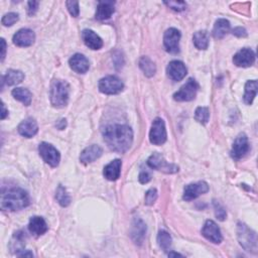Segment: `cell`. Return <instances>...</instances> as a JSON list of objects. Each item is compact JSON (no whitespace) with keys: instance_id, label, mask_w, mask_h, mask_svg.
<instances>
[{"instance_id":"d6a6232c","label":"cell","mask_w":258,"mask_h":258,"mask_svg":"<svg viewBox=\"0 0 258 258\" xmlns=\"http://www.w3.org/2000/svg\"><path fill=\"white\" fill-rule=\"evenodd\" d=\"M210 118V112L207 107H198L195 112V119L201 124H207Z\"/></svg>"},{"instance_id":"ac0fdd59","label":"cell","mask_w":258,"mask_h":258,"mask_svg":"<svg viewBox=\"0 0 258 258\" xmlns=\"http://www.w3.org/2000/svg\"><path fill=\"white\" fill-rule=\"evenodd\" d=\"M69 64L73 71H75L78 74H85L89 71L90 64L88 59L86 58L84 55L76 54L74 55L70 61Z\"/></svg>"},{"instance_id":"2e32d148","label":"cell","mask_w":258,"mask_h":258,"mask_svg":"<svg viewBox=\"0 0 258 258\" xmlns=\"http://www.w3.org/2000/svg\"><path fill=\"white\" fill-rule=\"evenodd\" d=\"M35 39V34L32 30L29 29H23L18 31L14 35H13V44L17 47L21 48H27L31 47Z\"/></svg>"},{"instance_id":"ba28073f","label":"cell","mask_w":258,"mask_h":258,"mask_svg":"<svg viewBox=\"0 0 258 258\" xmlns=\"http://www.w3.org/2000/svg\"><path fill=\"white\" fill-rule=\"evenodd\" d=\"M199 85L194 79H189L183 87L174 95V99L179 102H188L196 98Z\"/></svg>"},{"instance_id":"f35d334b","label":"cell","mask_w":258,"mask_h":258,"mask_svg":"<svg viewBox=\"0 0 258 258\" xmlns=\"http://www.w3.org/2000/svg\"><path fill=\"white\" fill-rule=\"evenodd\" d=\"M138 180L141 184H147L150 180H152V176H150V174L148 173L147 170H142L141 173L139 174Z\"/></svg>"},{"instance_id":"5b68a950","label":"cell","mask_w":258,"mask_h":258,"mask_svg":"<svg viewBox=\"0 0 258 258\" xmlns=\"http://www.w3.org/2000/svg\"><path fill=\"white\" fill-rule=\"evenodd\" d=\"M98 87L103 94L116 95L124 89V84L116 76H107L99 81Z\"/></svg>"},{"instance_id":"52a82bcc","label":"cell","mask_w":258,"mask_h":258,"mask_svg":"<svg viewBox=\"0 0 258 258\" xmlns=\"http://www.w3.org/2000/svg\"><path fill=\"white\" fill-rule=\"evenodd\" d=\"M39 156L45 161L46 163L53 167H57L61 161V155L59 150L52 144L47 142H41L38 146Z\"/></svg>"},{"instance_id":"7402d4cb","label":"cell","mask_w":258,"mask_h":258,"mask_svg":"<svg viewBox=\"0 0 258 258\" xmlns=\"http://www.w3.org/2000/svg\"><path fill=\"white\" fill-rule=\"evenodd\" d=\"M115 11L114 1H99L95 17L98 20H105L111 17Z\"/></svg>"},{"instance_id":"44dd1931","label":"cell","mask_w":258,"mask_h":258,"mask_svg":"<svg viewBox=\"0 0 258 258\" xmlns=\"http://www.w3.org/2000/svg\"><path fill=\"white\" fill-rule=\"evenodd\" d=\"M145 234H146V225L142 220L135 218L131 228V238L134 241V243L137 245H141L145 238Z\"/></svg>"},{"instance_id":"4316f807","label":"cell","mask_w":258,"mask_h":258,"mask_svg":"<svg viewBox=\"0 0 258 258\" xmlns=\"http://www.w3.org/2000/svg\"><path fill=\"white\" fill-rule=\"evenodd\" d=\"M257 89H258V84H257L256 80L248 81L245 84V93H244L243 99H244V102L247 105H251L252 104L254 98L256 97Z\"/></svg>"},{"instance_id":"ffe728a7","label":"cell","mask_w":258,"mask_h":258,"mask_svg":"<svg viewBox=\"0 0 258 258\" xmlns=\"http://www.w3.org/2000/svg\"><path fill=\"white\" fill-rule=\"evenodd\" d=\"M82 37L85 45L91 50H100L103 47L102 38L91 30H84L82 32Z\"/></svg>"},{"instance_id":"b9f144b4","label":"cell","mask_w":258,"mask_h":258,"mask_svg":"<svg viewBox=\"0 0 258 258\" xmlns=\"http://www.w3.org/2000/svg\"><path fill=\"white\" fill-rule=\"evenodd\" d=\"M56 126L60 129V130H63V129H64L67 126V120L66 119H61L60 121H58Z\"/></svg>"},{"instance_id":"ee69618b","label":"cell","mask_w":258,"mask_h":258,"mask_svg":"<svg viewBox=\"0 0 258 258\" xmlns=\"http://www.w3.org/2000/svg\"><path fill=\"white\" fill-rule=\"evenodd\" d=\"M16 255L20 256V257H32L33 256V254L31 251H25V250H23L21 252H18Z\"/></svg>"},{"instance_id":"ab89813d","label":"cell","mask_w":258,"mask_h":258,"mask_svg":"<svg viewBox=\"0 0 258 258\" xmlns=\"http://www.w3.org/2000/svg\"><path fill=\"white\" fill-rule=\"evenodd\" d=\"M28 5H29V8H28L29 14H30V15H33V14L37 11L39 2H37V1H30V2L28 3Z\"/></svg>"},{"instance_id":"7a4b0ae2","label":"cell","mask_w":258,"mask_h":258,"mask_svg":"<svg viewBox=\"0 0 258 258\" xmlns=\"http://www.w3.org/2000/svg\"><path fill=\"white\" fill-rule=\"evenodd\" d=\"M29 194L21 188H10L1 195V209L3 211H20L30 205Z\"/></svg>"},{"instance_id":"bcb514c9","label":"cell","mask_w":258,"mask_h":258,"mask_svg":"<svg viewBox=\"0 0 258 258\" xmlns=\"http://www.w3.org/2000/svg\"><path fill=\"white\" fill-rule=\"evenodd\" d=\"M183 257V255L182 254H180V253H177V252H173V251H171V252H169L168 253V257Z\"/></svg>"},{"instance_id":"8fae6325","label":"cell","mask_w":258,"mask_h":258,"mask_svg":"<svg viewBox=\"0 0 258 258\" xmlns=\"http://www.w3.org/2000/svg\"><path fill=\"white\" fill-rule=\"evenodd\" d=\"M249 148L250 146H249L247 135L245 133H240L237 137H236L233 143L232 150H231L232 159L236 161L241 160L247 155V153L249 152Z\"/></svg>"},{"instance_id":"7c38bea8","label":"cell","mask_w":258,"mask_h":258,"mask_svg":"<svg viewBox=\"0 0 258 258\" xmlns=\"http://www.w3.org/2000/svg\"><path fill=\"white\" fill-rule=\"evenodd\" d=\"M209 191V186L206 182H198L195 184H190L185 187L184 190V200L192 201L195 200L201 195H204Z\"/></svg>"},{"instance_id":"cb8c5ba5","label":"cell","mask_w":258,"mask_h":258,"mask_svg":"<svg viewBox=\"0 0 258 258\" xmlns=\"http://www.w3.org/2000/svg\"><path fill=\"white\" fill-rule=\"evenodd\" d=\"M29 229L32 234L38 237V236L44 235L48 231V224L44 218L34 216V217H32L30 220Z\"/></svg>"},{"instance_id":"8992f818","label":"cell","mask_w":258,"mask_h":258,"mask_svg":"<svg viewBox=\"0 0 258 258\" xmlns=\"http://www.w3.org/2000/svg\"><path fill=\"white\" fill-rule=\"evenodd\" d=\"M147 164L157 170L162 171V173L165 174H175L179 171V166L174 164V163H169L167 162L161 154H154L153 156H150V158L147 161Z\"/></svg>"},{"instance_id":"f546056e","label":"cell","mask_w":258,"mask_h":258,"mask_svg":"<svg viewBox=\"0 0 258 258\" xmlns=\"http://www.w3.org/2000/svg\"><path fill=\"white\" fill-rule=\"evenodd\" d=\"M14 99L24 103L26 106H30L32 104V94L30 92V90L25 88H15L11 92Z\"/></svg>"},{"instance_id":"d590c367","label":"cell","mask_w":258,"mask_h":258,"mask_svg":"<svg viewBox=\"0 0 258 258\" xmlns=\"http://www.w3.org/2000/svg\"><path fill=\"white\" fill-rule=\"evenodd\" d=\"M214 208H215V215H216L217 219H219L220 221H224L227 217V213L224 207L218 202H214Z\"/></svg>"},{"instance_id":"d4e9b609","label":"cell","mask_w":258,"mask_h":258,"mask_svg":"<svg viewBox=\"0 0 258 258\" xmlns=\"http://www.w3.org/2000/svg\"><path fill=\"white\" fill-rule=\"evenodd\" d=\"M230 31V23L225 18L218 19L215 23L214 29H213V36L215 38L221 39L223 38Z\"/></svg>"},{"instance_id":"603a6c76","label":"cell","mask_w":258,"mask_h":258,"mask_svg":"<svg viewBox=\"0 0 258 258\" xmlns=\"http://www.w3.org/2000/svg\"><path fill=\"white\" fill-rule=\"evenodd\" d=\"M122 162L120 160H114L104 167L103 175L108 181H116L119 179L121 174Z\"/></svg>"},{"instance_id":"e0dca14e","label":"cell","mask_w":258,"mask_h":258,"mask_svg":"<svg viewBox=\"0 0 258 258\" xmlns=\"http://www.w3.org/2000/svg\"><path fill=\"white\" fill-rule=\"evenodd\" d=\"M103 154V149L96 144L86 147L80 156V161L84 164H88L98 160Z\"/></svg>"},{"instance_id":"f1b7e54d","label":"cell","mask_w":258,"mask_h":258,"mask_svg":"<svg viewBox=\"0 0 258 258\" xmlns=\"http://www.w3.org/2000/svg\"><path fill=\"white\" fill-rule=\"evenodd\" d=\"M194 45L198 50H207L209 47V34L206 31L195 32L193 36Z\"/></svg>"},{"instance_id":"7bdbcfd3","label":"cell","mask_w":258,"mask_h":258,"mask_svg":"<svg viewBox=\"0 0 258 258\" xmlns=\"http://www.w3.org/2000/svg\"><path fill=\"white\" fill-rule=\"evenodd\" d=\"M1 46H2V48H1V51H2V53H1V62H3V60L5 58V55H6V42H5V40L3 38H1Z\"/></svg>"},{"instance_id":"f6af8a7d","label":"cell","mask_w":258,"mask_h":258,"mask_svg":"<svg viewBox=\"0 0 258 258\" xmlns=\"http://www.w3.org/2000/svg\"><path fill=\"white\" fill-rule=\"evenodd\" d=\"M8 115V111L6 110V107H5V104L2 103V113H1V119H5L6 116Z\"/></svg>"},{"instance_id":"74e56055","label":"cell","mask_w":258,"mask_h":258,"mask_svg":"<svg viewBox=\"0 0 258 258\" xmlns=\"http://www.w3.org/2000/svg\"><path fill=\"white\" fill-rule=\"evenodd\" d=\"M66 5H67V8H68V10H69V12L71 13L72 16H74V17L79 16L80 9H79V2L78 1H67Z\"/></svg>"},{"instance_id":"60d3db41","label":"cell","mask_w":258,"mask_h":258,"mask_svg":"<svg viewBox=\"0 0 258 258\" xmlns=\"http://www.w3.org/2000/svg\"><path fill=\"white\" fill-rule=\"evenodd\" d=\"M232 33L236 36H238V37H245L247 36V32L245 29L243 28H235L233 31H232Z\"/></svg>"},{"instance_id":"d6986e66","label":"cell","mask_w":258,"mask_h":258,"mask_svg":"<svg viewBox=\"0 0 258 258\" xmlns=\"http://www.w3.org/2000/svg\"><path fill=\"white\" fill-rule=\"evenodd\" d=\"M17 130L20 135H23L27 138H32L37 133L38 125L33 118H28L18 125Z\"/></svg>"},{"instance_id":"30bf717a","label":"cell","mask_w":258,"mask_h":258,"mask_svg":"<svg viewBox=\"0 0 258 258\" xmlns=\"http://www.w3.org/2000/svg\"><path fill=\"white\" fill-rule=\"evenodd\" d=\"M181 32L177 29H168L163 35V46L167 53L178 54L180 52Z\"/></svg>"},{"instance_id":"277c9868","label":"cell","mask_w":258,"mask_h":258,"mask_svg":"<svg viewBox=\"0 0 258 258\" xmlns=\"http://www.w3.org/2000/svg\"><path fill=\"white\" fill-rule=\"evenodd\" d=\"M237 237L244 250L254 254L257 253V235L244 223L239 222L237 225Z\"/></svg>"},{"instance_id":"6da1fadb","label":"cell","mask_w":258,"mask_h":258,"mask_svg":"<svg viewBox=\"0 0 258 258\" xmlns=\"http://www.w3.org/2000/svg\"><path fill=\"white\" fill-rule=\"evenodd\" d=\"M103 138L110 149L116 153H125L133 142V131L125 124H110L102 130Z\"/></svg>"},{"instance_id":"9c48e42d","label":"cell","mask_w":258,"mask_h":258,"mask_svg":"<svg viewBox=\"0 0 258 258\" xmlns=\"http://www.w3.org/2000/svg\"><path fill=\"white\" fill-rule=\"evenodd\" d=\"M166 129L161 118H156L149 132V140L155 145H161L166 141Z\"/></svg>"},{"instance_id":"836d02e7","label":"cell","mask_w":258,"mask_h":258,"mask_svg":"<svg viewBox=\"0 0 258 258\" xmlns=\"http://www.w3.org/2000/svg\"><path fill=\"white\" fill-rule=\"evenodd\" d=\"M19 19V16L17 13L15 12H10V13H7L5 14L2 19H1V23L4 27H11L13 26L15 23H17Z\"/></svg>"},{"instance_id":"5bb4252c","label":"cell","mask_w":258,"mask_h":258,"mask_svg":"<svg viewBox=\"0 0 258 258\" xmlns=\"http://www.w3.org/2000/svg\"><path fill=\"white\" fill-rule=\"evenodd\" d=\"M187 67L181 61H171L166 67L167 77L175 82L182 81L187 75Z\"/></svg>"},{"instance_id":"1f68e13d","label":"cell","mask_w":258,"mask_h":258,"mask_svg":"<svg viewBox=\"0 0 258 258\" xmlns=\"http://www.w3.org/2000/svg\"><path fill=\"white\" fill-rule=\"evenodd\" d=\"M158 243H159V246L163 251H168L170 249V246H171L170 235L164 230L160 231V233L158 235Z\"/></svg>"},{"instance_id":"8d00e7d4","label":"cell","mask_w":258,"mask_h":258,"mask_svg":"<svg viewBox=\"0 0 258 258\" xmlns=\"http://www.w3.org/2000/svg\"><path fill=\"white\" fill-rule=\"evenodd\" d=\"M164 4L178 12L185 10L187 7V3L185 1H165Z\"/></svg>"},{"instance_id":"484cf974","label":"cell","mask_w":258,"mask_h":258,"mask_svg":"<svg viewBox=\"0 0 258 258\" xmlns=\"http://www.w3.org/2000/svg\"><path fill=\"white\" fill-rule=\"evenodd\" d=\"M24 79H25V74L23 72L18 71V70H12V69L8 70L5 74V76L2 77L3 82H5L6 85H8V86L17 85V84L23 82Z\"/></svg>"},{"instance_id":"e575fe53","label":"cell","mask_w":258,"mask_h":258,"mask_svg":"<svg viewBox=\"0 0 258 258\" xmlns=\"http://www.w3.org/2000/svg\"><path fill=\"white\" fill-rule=\"evenodd\" d=\"M158 199V191L156 189H150L146 192L145 194V205L147 206H152L155 204V202L157 201Z\"/></svg>"},{"instance_id":"83f0119b","label":"cell","mask_w":258,"mask_h":258,"mask_svg":"<svg viewBox=\"0 0 258 258\" xmlns=\"http://www.w3.org/2000/svg\"><path fill=\"white\" fill-rule=\"evenodd\" d=\"M139 68L141 69V71L144 73V75L148 78L155 76L156 72H157V67L155 63L150 60L148 57H142L140 58L139 62Z\"/></svg>"},{"instance_id":"3957f363","label":"cell","mask_w":258,"mask_h":258,"mask_svg":"<svg viewBox=\"0 0 258 258\" xmlns=\"http://www.w3.org/2000/svg\"><path fill=\"white\" fill-rule=\"evenodd\" d=\"M70 96V86L67 82L62 80H55L51 85V103L57 108H63L69 101Z\"/></svg>"},{"instance_id":"4fadbf2b","label":"cell","mask_w":258,"mask_h":258,"mask_svg":"<svg viewBox=\"0 0 258 258\" xmlns=\"http://www.w3.org/2000/svg\"><path fill=\"white\" fill-rule=\"evenodd\" d=\"M202 235L206 239H208L210 242L214 244H220L223 240L220 228L212 220H208L205 223L202 229Z\"/></svg>"},{"instance_id":"4dcf8cb0","label":"cell","mask_w":258,"mask_h":258,"mask_svg":"<svg viewBox=\"0 0 258 258\" xmlns=\"http://www.w3.org/2000/svg\"><path fill=\"white\" fill-rule=\"evenodd\" d=\"M56 199L62 207H68L71 203V198L69 196V194L67 193V190L63 186L58 187L56 191Z\"/></svg>"},{"instance_id":"9a60e30c","label":"cell","mask_w":258,"mask_h":258,"mask_svg":"<svg viewBox=\"0 0 258 258\" xmlns=\"http://www.w3.org/2000/svg\"><path fill=\"white\" fill-rule=\"evenodd\" d=\"M254 62H255V53L248 48L240 50L233 57L234 64L241 68L251 67Z\"/></svg>"}]
</instances>
